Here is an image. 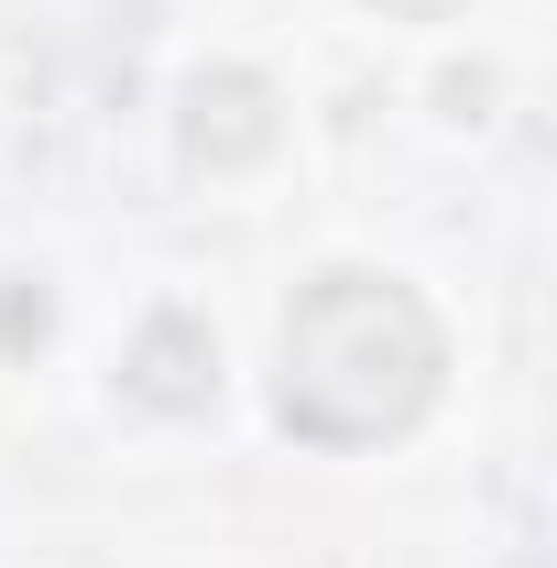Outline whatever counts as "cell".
I'll list each match as a JSON object with an SVG mask.
<instances>
[{"instance_id":"cell-1","label":"cell","mask_w":557,"mask_h":568,"mask_svg":"<svg viewBox=\"0 0 557 568\" xmlns=\"http://www.w3.org/2000/svg\"><path fill=\"white\" fill-rule=\"evenodd\" d=\"M437 372H448V339H437L426 295L394 284V274H317L284 306L274 405H284L295 437H328V448L394 437V426L437 394Z\"/></svg>"},{"instance_id":"cell-2","label":"cell","mask_w":557,"mask_h":568,"mask_svg":"<svg viewBox=\"0 0 557 568\" xmlns=\"http://www.w3.org/2000/svg\"><path fill=\"white\" fill-rule=\"evenodd\" d=\"M121 394H132V405H153V416L209 405V394H219V339H209V317H186V306L142 317L132 361H121Z\"/></svg>"},{"instance_id":"cell-3","label":"cell","mask_w":557,"mask_h":568,"mask_svg":"<svg viewBox=\"0 0 557 568\" xmlns=\"http://www.w3.org/2000/svg\"><path fill=\"white\" fill-rule=\"evenodd\" d=\"M274 88L252 67H219V77H198L186 88V153L198 164H252V153H274Z\"/></svg>"},{"instance_id":"cell-4","label":"cell","mask_w":557,"mask_h":568,"mask_svg":"<svg viewBox=\"0 0 557 568\" xmlns=\"http://www.w3.org/2000/svg\"><path fill=\"white\" fill-rule=\"evenodd\" d=\"M383 11H405V22H448L459 0H383Z\"/></svg>"}]
</instances>
